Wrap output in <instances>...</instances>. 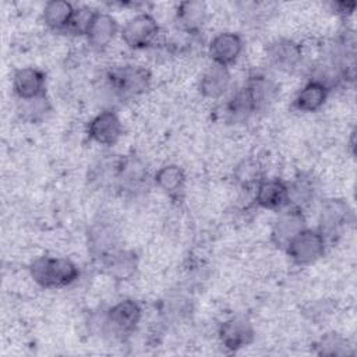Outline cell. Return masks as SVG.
Instances as JSON below:
<instances>
[{"label":"cell","instance_id":"cell-1","mask_svg":"<svg viewBox=\"0 0 357 357\" xmlns=\"http://www.w3.org/2000/svg\"><path fill=\"white\" fill-rule=\"evenodd\" d=\"M29 273L33 282L45 289L67 287L79 278V269L71 259L47 255L33 259Z\"/></svg>","mask_w":357,"mask_h":357},{"label":"cell","instance_id":"cell-2","mask_svg":"<svg viewBox=\"0 0 357 357\" xmlns=\"http://www.w3.org/2000/svg\"><path fill=\"white\" fill-rule=\"evenodd\" d=\"M141 317L142 308L135 300H121L112 305L100 318V333L124 340L135 331Z\"/></svg>","mask_w":357,"mask_h":357},{"label":"cell","instance_id":"cell-3","mask_svg":"<svg viewBox=\"0 0 357 357\" xmlns=\"http://www.w3.org/2000/svg\"><path fill=\"white\" fill-rule=\"evenodd\" d=\"M110 91L121 100H128L145 93L151 85V73L141 66H120L106 75Z\"/></svg>","mask_w":357,"mask_h":357},{"label":"cell","instance_id":"cell-4","mask_svg":"<svg viewBox=\"0 0 357 357\" xmlns=\"http://www.w3.org/2000/svg\"><path fill=\"white\" fill-rule=\"evenodd\" d=\"M353 222V211L344 199H326L319 211L318 231L326 241L332 244L337 241L343 230Z\"/></svg>","mask_w":357,"mask_h":357},{"label":"cell","instance_id":"cell-5","mask_svg":"<svg viewBox=\"0 0 357 357\" xmlns=\"http://www.w3.org/2000/svg\"><path fill=\"white\" fill-rule=\"evenodd\" d=\"M326 245V241L318 230L305 227L291 240L284 251L296 265L304 266L314 264L321 257H324Z\"/></svg>","mask_w":357,"mask_h":357},{"label":"cell","instance_id":"cell-6","mask_svg":"<svg viewBox=\"0 0 357 357\" xmlns=\"http://www.w3.org/2000/svg\"><path fill=\"white\" fill-rule=\"evenodd\" d=\"M307 227L304 212L298 208L287 205L276 218L272 230L271 241L279 250H286L291 240Z\"/></svg>","mask_w":357,"mask_h":357},{"label":"cell","instance_id":"cell-7","mask_svg":"<svg viewBox=\"0 0 357 357\" xmlns=\"http://www.w3.org/2000/svg\"><path fill=\"white\" fill-rule=\"evenodd\" d=\"M158 33L159 25L156 20L145 13L128 20L120 32L123 42L134 50L151 46L155 42Z\"/></svg>","mask_w":357,"mask_h":357},{"label":"cell","instance_id":"cell-8","mask_svg":"<svg viewBox=\"0 0 357 357\" xmlns=\"http://www.w3.org/2000/svg\"><path fill=\"white\" fill-rule=\"evenodd\" d=\"M265 54L271 67L283 73H291L301 63L303 49L293 39L276 38L268 43Z\"/></svg>","mask_w":357,"mask_h":357},{"label":"cell","instance_id":"cell-9","mask_svg":"<svg viewBox=\"0 0 357 357\" xmlns=\"http://www.w3.org/2000/svg\"><path fill=\"white\" fill-rule=\"evenodd\" d=\"M218 336L225 349L237 351L254 340L255 331L248 318L244 315H236L219 325Z\"/></svg>","mask_w":357,"mask_h":357},{"label":"cell","instance_id":"cell-10","mask_svg":"<svg viewBox=\"0 0 357 357\" xmlns=\"http://www.w3.org/2000/svg\"><path fill=\"white\" fill-rule=\"evenodd\" d=\"M123 135V124L116 112L107 109L98 113L88 124V137L105 146H113Z\"/></svg>","mask_w":357,"mask_h":357},{"label":"cell","instance_id":"cell-11","mask_svg":"<svg viewBox=\"0 0 357 357\" xmlns=\"http://www.w3.org/2000/svg\"><path fill=\"white\" fill-rule=\"evenodd\" d=\"M13 91L18 100H29L46 95V74L36 67H22L14 71Z\"/></svg>","mask_w":357,"mask_h":357},{"label":"cell","instance_id":"cell-12","mask_svg":"<svg viewBox=\"0 0 357 357\" xmlns=\"http://www.w3.org/2000/svg\"><path fill=\"white\" fill-rule=\"evenodd\" d=\"M243 52V39L236 32H220L211 40L208 53L215 64L229 67Z\"/></svg>","mask_w":357,"mask_h":357},{"label":"cell","instance_id":"cell-13","mask_svg":"<svg viewBox=\"0 0 357 357\" xmlns=\"http://www.w3.org/2000/svg\"><path fill=\"white\" fill-rule=\"evenodd\" d=\"M99 261L102 269L116 280L131 279L138 268V257L132 250L116 248Z\"/></svg>","mask_w":357,"mask_h":357},{"label":"cell","instance_id":"cell-14","mask_svg":"<svg viewBox=\"0 0 357 357\" xmlns=\"http://www.w3.org/2000/svg\"><path fill=\"white\" fill-rule=\"evenodd\" d=\"M287 183L279 178H264L255 188V204L269 211H282L287 206Z\"/></svg>","mask_w":357,"mask_h":357},{"label":"cell","instance_id":"cell-15","mask_svg":"<svg viewBox=\"0 0 357 357\" xmlns=\"http://www.w3.org/2000/svg\"><path fill=\"white\" fill-rule=\"evenodd\" d=\"M117 231L114 226L107 220H99L92 223L88 230V250L95 259H100L110 251L119 248Z\"/></svg>","mask_w":357,"mask_h":357},{"label":"cell","instance_id":"cell-16","mask_svg":"<svg viewBox=\"0 0 357 357\" xmlns=\"http://www.w3.org/2000/svg\"><path fill=\"white\" fill-rule=\"evenodd\" d=\"M230 82L231 75L229 67L212 63L201 77L199 92L208 99H219L227 92Z\"/></svg>","mask_w":357,"mask_h":357},{"label":"cell","instance_id":"cell-17","mask_svg":"<svg viewBox=\"0 0 357 357\" xmlns=\"http://www.w3.org/2000/svg\"><path fill=\"white\" fill-rule=\"evenodd\" d=\"M206 20V6L202 1H181L176 10L177 28L188 35H197Z\"/></svg>","mask_w":357,"mask_h":357},{"label":"cell","instance_id":"cell-18","mask_svg":"<svg viewBox=\"0 0 357 357\" xmlns=\"http://www.w3.org/2000/svg\"><path fill=\"white\" fill-rule=\"evenodd\" d=\"M117 31H119L117 21L110 14L98 11L86 33L88 43L92 49L102 52L112 43Z\"/></svg>","mask_w":357,"mask_h":357},{"label":"cell","instance_id":"cell-19","mask_svg":"<svg viewBox=\"0 0 357 357\" xmlns=\"http://www.w3.org/2000/svg\"><path fill=\"white\" fill-rule=\"evenodd\" d=\"M328 93H329V88L324 82L311 78L297 92L293 100V106L303 113L318 112L325 105Z\"/></svg>","mask_w":357,"mask_h":357},{"label":"cell","instance_id":"cell-20","mask_svg":"<svg viewBox=\"0 0 357 357\" xmlns=\"http://www.w3.org/2000/svg\"><path fill=\"white\" fill-rule=\"evenodd\" d=\"M252 98L255 112H262L268 109L276 99L278 86L265 74H252L244 84Z\"/></svg>","mask_w":357,"mask_h":357},{"label":"cell","instance_id":"cell-21","mask_svg":"<svg viewBox=\"0 0 357 357\" xmlns=\"http://www.w3.org/2000/svg\"><path fill=\"white\" fill-rule=\"evenodd\" d=\"M155 184L172 199L180 201L185 190V173L177 165H165L155 173Z\"/></svg>","mask_w":357,"mask_h":357},{"label":"cell","instance_id":"cell-22","mask_svg":"<svg viewBox=\"0 0 357 357\" xmlns=\"http://www.w3.org/2000/svg\"><path fill=\"white\" fill-rule=\"evenodd\" d=\"M225 117L230 123H241L252 116L255 106L245 85L236 89L225 103Z\"/></svg>","mask_w":357,"mask_h":357},{"label":"cell","instance_id":"cell-23","mask_svg":"<svg viewBox=\"0 0 357 357\" xmlns=\"http://www.w3.org/2000/svg\"><path fill=\"white\" fill-rule=\"evenodd\" d=\"M287 190H289L287 205L304 211L315 199V195H317L315 178L310 174L301 173L290 184H287Z\"/></svg>","mask_w":357,"mask_h":357},{"label":"cell","instance_id":"cell-24","mask_svg":"<svg viewBox=\"0 0 357 357\" xmlns=\"http://www.w3.org/2000/svg\"><path fill=\"white\" fill-rule=\"evenodd\" d=\"M74 10L73 4L64 0L47 1L42 11V20L49 29L64 32L70 24Z\"/></svg>","mask_w":357,"mask_h":357},{"label":"cell","instance_id":"cell-25","mask_svg":"<svg viewBox=\"0 0 357 357\" xmlns=\"http://www.w3.org/2000/svg\"><path fill=\"white\" fill-rule=\"evenodd\" d=\"M233 178L234 183L244 190L257 188V185L265 178V170L258 159L245 158L236 165Z\"/></svg>","mask_w":357,"mask_h":357},{"label":"cell","instance_id":"cell-26","mask_svg":"<svg viewBox=\"0 0 357 357\" xmlns=\"http://www.w3.org/2000/svg\"><path fill=\"white\" fill-rule=\"evenodd\" d=\"M315 351L319 356H350L353 354V346L350 342L339 333L331 332L324 335L315 344Z\"/></svg>","mask_w":357,"mask_h":357},{"label":"cell","instance_id":"cell-27","mask_svg":"<svg viewBox=\"0 0 357 357\" xmlns=\"http://www.w3.org/2000/svg\"><path fill=\"white\" fill-rule=\"evenodd\" d=\"M192 312V303L184 294H173L162 303V315L166 321H180L190 317Z\"/></svg>","mask_w":357,"mask_h":357},{"label":"cell","instance_id":"cell-28","mask_svg":"<svg viewBox=\"0 0 357 357\" xmlns=\"http://www.w3.org/2000/svg\"><path fill=\"white\" fill-rule=\"evenodd\" d=\"M18 112L22 116V119L28 121H38L50 112V105L46 96L29 100H20Z\"/></svg>","mask_w":357,"mask_h":357},{"label":"cell","instance_id":"cell-29","mask_svg":"<svg viewBox=\"0 0 357 357\" xmlns=\"http://www.w3.org/2000/svg\"><path fill=\"white\" fill-rule=\"evenodd\" d=\"M98 11L89 8V7H78L74 10V14L70 20V24L64 32L73 33V35H85L88 33L91 24L95 18Z\"/></svg>","mask_w":357,"mask_h":357},{"label":"cell","instance_id":"cell-30","mask_svg":"<svg viewBox=\"0 0 357 357\" xmlns=\"http://www.w3.org/2000/svg\"><path fill=\"white\" fill-rule=\"evenodd\" d=\"M333 310V305L328 301H314L305 305L304 308V314L311 319V321H321L324 319L326 315H329Z\"/></svg>","mask_w":357,"mask_h":357},{"label":"cell","instance_id":"cell-31","mask_svg":"<svg viewBox=\"0 0 357 357\" xmlns=\"http://www.w3.org/2000/svg\"><path fill=\"white\" fill-rule=\"evenodd\" d=\"M332 8H333V13H336L342 17H347L354 11L356 3L354 1H337V3H332Z\"/></svg>","mask_w":357,"mask_h":357}]
</instances>
